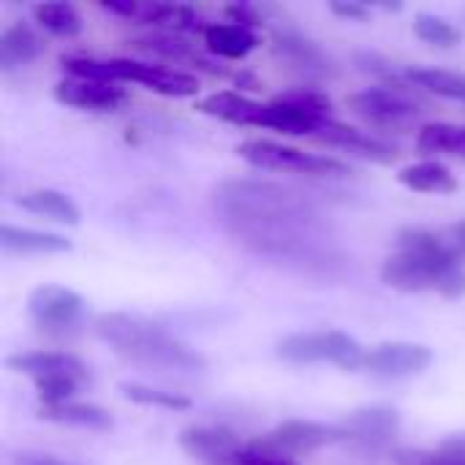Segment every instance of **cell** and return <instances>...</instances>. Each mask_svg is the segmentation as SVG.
Segmentation results:
<instances>
[{
	"mask_svg": "<svg viewBox=\"0 0 465 465\" xmlns=\"http://www.w3.org/2000/svg\"><path fill=\"white\" fill-rule=\"evenodd\" d=\"M210 207L221 232L256 259L319 281H338L349 270L330 215L289 185L259 177L221 180Z\"/></svg>",
	"mask_w": 465,
	"mask_h": 465,
	"instance_id": "cell-1",
	"label": "cell"
},
{
	"mask_svg": "<svg viewBox=\"0 0 465 465\" xmlns=\"http://www.w3.org/2000/svg\"><path fill=\"white\" fill-rule=\"evenodd\" d=\"M381 281L406 294L439 292L447 300L465 297V264L455 259L447 234L430 229H403L398 234V253L384 262Z\"/></svg>",
	"mask_w": 465,
	"mask_h": 465,
	"instance_id": "cell-2",
	"label": "cell"
},
{
	"mask_svg": "<svg viewBox=\"0 0 465 465\" xmlns=\"http://www.w3.org/2000/svg\"><path fill=\"white\" fill-rule=\"evenodd\" d=\"M95 332L109 349L131 365L147 371H177V373H196L207 368L204 354L193 346L183 343L166 327L131 316V313H104L95 322Z\"/></svg>",
	"mask_w": 465,
	"mask_h": 465,
	"instance_id": "cell-3",
	"label": "cell"
},
{
	"mask_svg": "<svg viewBox=\"0 0 465 465\" xmlns=\"http://www.w3.org/2000/svg\"><path fill=\"white\" fill-rule=\"evenodd\" d=\"M63 68L68 76L74 79H98V82H114V84H142L150 93L166 95V98H191L199 93V79L177 71V68H166V65H153V63H142V60H125V57H109V60H98V57H63Z\"/></svg>",
	"mask_w": 465,
	"mask_h": 465,
	"instance_id": "cell-4",
	"label": "cell"
},
{
	"mask_svg": "<svg viewBox=\"0 0 465 465\" xmlns=\"http://www.w3.org/2000/svg\"><path fill=\"white\" fill-rule=\"evenodd\" d=\"M365 349L341 330L297 332L278 343V357L294 365L332 362L343 371H360L365 362Z\"/></svg>",
	"mask_w": 465,
	"mask_h": 465,
	"instance_id": "cell-5",
	"label": "cell"
},
{
	"mask_svg": "<svg viewBox=\"0 0 465 465\" xmlns=\"http://www.w3.org/2000/svg\"><path fill=\"white\" fill-rule=\"evenodd\" d=\"M240 158L248 161L256 169H270V172H292V174H305V177H346L351 169L327 155H313L289 144H278L270 139H251L237 147Z\"/></svg>",
	"mask_w": 465,
	"mask_h": 465,
	"instance_id": "cell-6",
	"label": "cell"
},
{
	"mask_svg": "<svg viewBox=\"0 0 465 465\" xmlns=\"http://www.w3.org/2000/svg\"><path fill=\"white\" fill-rule=\"evenodd\" d=\"M349 106L354 109V114H360L362 120H368L379 128H406L428 112L425 104L420 101V95L409 93L401 84L360 90V93L349 95Z\"/></svg>",
	"mask_w": 465,
	"mask_h": 465,
	"instance_id": "cell-7",
	"label": "cell"
},
{
	"mask_svg": "<svg viewBox=\"0 0 465 465\" xmlns=\"http://www.w3.org/2000/svg\"><path fill=\"white\" fill-rule=\"evenodd\" d=\"M338 441H349L343 425H324V422H311V420H289L281 422L275 430H270L259 447L278 452V455H308L324 447H332Z\"/></svg>",
	"mask_w": 465,
	"mask_h": 465,
	"instance_id": "cell-8",
	"label": "cell"
},
{
	"mask_svg": "<svg viewBox=\"0 0 465 465\" xmlns=\"http://www.w3.org/2000/svg\"><path fill=\"white\" fill-rule=\"evenodd\" d=\"M27 311L38 330L44 332H68L84 316V300L60 283H44L33 289L27 300Z\"/></svg>",
	"mask_w": 465,
	"mask_h": 465,
	"instance_id": "cell-9",
	"label": "cell"
},
{
	"mask_svg": "<svg viewBox=\"0 0 465 465\" xmlns=\"http://www.w3.org/2000/svg\"><path fill=\"white\" fill-rule=\"evenodd\" d=\"M433 362V351L420 343H379L365 354L362 371L381 376V379H409L422 371H428Z\"/></svg>",
	"mask_w": 465,
	"mask_h": 465,
	"instance_id": "cell-10",
	"label": "cell"
},
{
	"mask_svg": "<svg viewBox=\"0 0 465 465\" xmlns=\"http://www.w3.org/2000/svg\"><path fill=\"white\" fill-rule=\"evenodd\" d=\"M180 447L204 465H237L245 447L226 428L193 425L180 433Z\"/></svg>",
	"mask_w": 465,
	"mask_h": 465,
	"instance_id": "cell-11",
	"label": "cell"
},
{
	"mask_svg": "<svg viewBox=\"0 0 465 465\" xmlns=\"http://www.w3.org/2000/svg\"><path fill=\"white\" fill-rule=\"evenodd\" d=\"M54 98L74 109H90V112H114L125 104V90L114 82H98V79H63L54 84Z\"/></svg>",
	"mask_w": 465,
	"mask_h": 465,
	"instance_id": "cell-12",
	"label": "cell"
},
{
	"mask_svg": "<svg viewBox=\"0 0 465 465\" xmlns=\"http://www.w3.org/2000/svg\"><path fill=\"white\" fill-rule=\"evenodd\" d=\"M343 430H346L349 441H354L365 450H384L395 441V436L401 430V417L392 409L371 406V409L354 411L343 422Z\"/></svg>",
	"mask_w": 465,
	"mask_h": 465,
	"instance_id": "cell-13",
	"label": "cell"
},
{
	"mask_svg": "<svg viewBox=\"0 0 465 465\" xmlns=\"http://www.w3.org/2000/svg\"><path fill=\"white\" fill-rule=\"evenodd\" d=\"M316 139L332 144V147H341V150H349L365 161H373V163H392L398 158V150L365 131H357L351 125H343L338 120H327L319 131H316Z\"/></svg>",
	"mask_w": 465,
	"mask_h": 465,
	"instance_id": "cell-14",
	"label": "cell"
},
{
	"mask_svg": "<svg viewBox=\"0 0 465 465\" xmlns=\"http://www.w3.org/2000/svg\"><path fill=\"white\" fill-rule=\"evenodd\" d=\"M11 371L30 376L33 381L38 379H54V376H71L84 381L87 379V368L82 365V360H76L68 351H27V354H14L5 362Z\"/></svg>",
	"mask_w": 465,
	"mask_h": 465,
	"instance_id": "cell-15",
	"label": "cell"
},
{
	"mask_svg": "<svg viewBox=\"0 0 465 465\" xmlns=\"http://www.w3.org/2000/svg\"><path fill=\"white\" fill-rule=\"evenodd\" d=\"M275 54L289 63L294 71L308 74V76H330L335 74L332 57L313 41L297 35V33H281L275 38Z\"/></svg>",
	"mask_w": 465,
	"mask_h": 465,
	"instance_id": "cell-16",
	"label": "cell"
},
{
	"mask_svg": "<svg viewBox=\"0 0 465 465\" xmlns=\"http://www.w3.org/2000/svg\"><path fill=\"white\" fill-rule=\"evenodd\" d=\"M204 46L210 54L223 57V60H245L256 46H259V35L245 27V25H234V22H215L204 27Z\"/></svg>",
	"mask_w": 465,
	"mask_h": 465,
	"instance_id": "cell-17",
	"label": "cell"
},
{
	"mask_svg": "<svg viewBox=\"0 0 465 465\" xmlns=\"http://www.w3.org/2000/svg\"><path fill=\"white\" fill-rule=\"evenodd\" d=\"M0 248L3 253L11 256H30V253H65L71 251V240L52 234V232H38V229H22L5 223L0 229Z\"/></svg>",
	"mask_w": 465,
	"mask_h": 465,
	"instance_id": "cell-18",
	"label": "cell"
},
{
	"mask_svg": "<svg viewBox=\"0 0 465 465\" xmlns=\"http://www.w3.org/2000/svg\"><path fill=\"white\" fill-rule=\"evenodd\" d=\"M196 109L210 114V117L234 123V125H253V128H259V117H262L264 104H259V101H253L248 95L232 93V90H221V93H213V95L202 98Z\"/></svg>",
	"mask_w": 465,
	"mask_h": 465,
	"instance_id": "cell-19",
	"label": "cell"
},
{
	"mask_svg": "<svg viewBox=\"0 0 465 465\" xmlns=\"http://www.w3.org/2000/svg\"><path fill=\"white\" fill-rule=\"evenodd\" d=\"M16 204L27 213L44 215L49 221L65 223V226H76L82 213L76 207V202L71 196H65L63 191L54 188H35V191H25L16 196Z\"/></svg>",
	"mask_w": 465,
	"mask_h": 465,
	"instance_id": "cell-20",
	"label": "cell"
},
{
	"mask_svg": "<svg viewBox=\"0 0 465 465\" xmlns=\"http://www.w3.org/2000/svg\"><path fill=\"white\" fill-rule=\"evenodd\" d=\"M41 52H44L41 38L33 33V27H27L22 22H14L0 33V68L3 71L22 68V65L33 63Z\"/></svg>",
	"mask_w": 465,
	"mask_h": 465,
	"instance_id": "cell-21",
	"label": "cell"
},
{
	"mask_svg": "<svg viewBox=\"0 0 465 465\" xmlns=\"http://www.w3.org/2000/svg\"><path fill=\"white\" fill-rule=\"evenodd\" d=\"M398 180H401V185H406L409 191H417V193H452V191H458L455 174L439 161L411 163V166L401 169Z\"/></svg>",
	"mask_w": 465,
	"mask_h": 465,
	"instance_id": "cell-22",
	"label": "cell"
},
{
	"mask_svg": "<svg viewBox=\"0 0 465 465\" xmlns=\"http://www.w3.org/2000/svg\"><path fill=\"white\" fill-rule=\"evenodd\" d=\"M403 76H406V82H411L414 87H420L430 95L465 104V74L447 71V68H406Z\"/></svg>",
	"mask_w": 465,
	"mask_h": 465,
	"instance_id": "cell-23",
	"label": "cell"
},
{
	"mask_svg": "<svg viewBox=\"0 0 465 465\" xmlns=\"http://www.w3.org/2000/svg\"><path fill=\"white\" fill-rule=\"evenodd\" d=\"M38 417L46 422H57V425H74V428H87V430H109L112 428V417L90 403H60V406H41Z\"/></svg>",
	"mask_w": 465,
	"mask_h": 465,
	"instance_id": "cell-24",
	"label": "cell"
},
{
	"mask_svg": "<svg viewBox=\"0 0 465 465\" xmlns=\"http://www.w3.org/2000/svg\"><path fill=\"white\" fill-rule=\"evenodd\" d=\"M417 147L422 153H441L465 161V125L452 123H428L417 134Z\"/></svg>",
	"mask_w": 465,
	"mask_h": 465,
	"instance_id": "cell-25",
	"label": "cell"
},
{
	"mask_svg": "<svg viewBox=\"0 0 465 465\" xmlns=\"http://www.w3.org/2000/svg\"><path fill=\"white\" fill-rule=\"evenodd\" d=\"M33 19L52 35L74 38L82 33V16L71 3H38L33 5Z\"/></svg>",
	"mask_w": 465,
	"mask_h": 465,
	"instance_id": "cell-26",
	"label": "cell"
},
{
	"mask_svg": "<svg viewBox=\"0 0 465 465\" xmlns=\"http://www.w3.org/2000/svg\"><path fill=\"white\" fill-rule=\"evenodd\" d=\"M120 392L128 401L139 403V406H153V409H163V411H185V409H191V398H185L180 392L144 387V384H136V381H123Z\"/></svg>",
	"mask_w": 465,
	"mask_h": 465,
	"instance_id": "cell-27",
	"label": "cell"
},
{
	"mask_svg": "<svg viewBox=\"0 0 465 465\" xmlns=\"http://www.w3.org/2000/svg\"><path fill=\"white\" fill-rule=\"evenodd\" d=\"M414 33H417L420 41L441 46V49L460 46V41H463V30L455 27L452 22H447L444 16H436V14H417Z\"/></svg>",
	"mask_w": 465,
	"mask_h": 465,
	"instance_id": "cell-28",
	"label": "cell"
},
{
	"mask_svg": "<svg viewBox=\"0 0 465 465\" xmlns=\"http://www.w3.org/2000/svg\"><path fill=\"white\" fill-rule=\"evenodd\" d=\"M401 465H465V433L444 439L433 452H406Z\"/></svg>",
	"mask_w": 465,
	"mask_h": 465,
	"instance_id": "cell-29",
	"label": "cell"
},
{
	"mask_svg": "<svg viewBox=\"0 0 465 465\" xmlns=\"http://www.w3.org/2000/svg\"><path fill=\"white\" fill-rule=\"evenodd\" d=\"M237 465H294L286 455H278V452H270V450H264V447H259V444H251V447H245V452H242V458H240V463Z\"/></svg>",
	"mask_w": 465,
	"mask_h": 465,
	"instance_id": "cell-30",
	"label": "cell"
},
{
	"mask_svg": "<svg viewBox=\"0 0 465 465\" xmlns=\"http://www.w3.org/2000/svg\"><path fill=\"white\" fill-rule=\"evenodd\" d=\"M330 11L341 19H351V22H365L371 16V8L365 3H354V0H332Z\"/></svg>",
	"mask_w": 465,
	"mask_h": 465,
	"instance_id": "cell-31",
	"label": "cell"
},
{
	"mask_svg": "<svg viewBox=\"0 0 465 465\" xmlns=\"http://www.w3.org/2000/svg\"><path fill=\"white\" fill-rule=\"evenodd\" d=\"M444 234H447V242H450L455 259H458L460 264H465V218L463 221H458L455 226L444 229Z\"/></svg>",
	"mask_w": 465,
	"mask_h": 465,
	"instance_id": "cell-32",
	"label": "cell"
},
{
	"mask_svg": "<svg viewBox=\"0 0 465 465\" xmlns=\"http://www.w3.org/2000/svg\"><path fill=\"white\" fill-rule=\"evenodd\" d=\"M14 465H74V463H65V460L52 458V455H30V452H25V455H16V458H14Z\"/></svg>",
	"mask_w": 465,
	"mask_h": 465,
	"instance_id": "cell-33",
	"label": "cell"
}]
</instances>
